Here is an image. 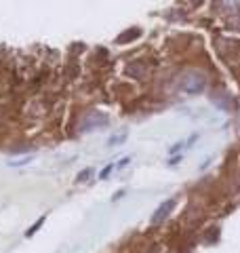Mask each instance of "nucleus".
<instances>
[{
    "mask_svg": "<svg viewBox=\"0 0 240 253\" xmlns=\"http://www.w3.org/2000/svg\"><path fill=\"white\" fill-rule=\"evenodd\" d=\"M206 86V76L200 72H188L186 76L179 81V89L186 95H198L202 93Z\"/></svg>",
    "mask_w": 240,
    "mask_h": 253,
    "instance_id": "1",
    "label": "nucleus"
},
{
    "mask_svg": "<svg viewBox=\"0 0 240 253\" xmlns=\"http://www.w3.org/2000/svg\"><path fill=\"white\" fill-rule=\"evenodd\" d=\"M108 125V116L99 112V110H91V112H86L82 118H80V125L78 129L80 133H86V131H95V129H101V126Z\"/></svg>",
    "mask_w": 240,
    "mask_h": 253,
    "instance_id": "2",
    "label": "nucleus"
},
{
    "mask_svg": "<svg viewBox=\"0 0 240 253\" xmlns=\"http://www.w3.org/2000/svg\"><path fill=\"white\" fill-rule=\"evenodd\" d=\"M173 207H175V201L173 199H169V201H164L162 205H160V207L156 209V213L154 215H152V224H160V221H162L166 215H169V213L173 211Z\"/></svg>",
    "mask_w": 240,
    "mask_h": 253,
    "instance_id": "3",
    "label": "nucleus"
},
{
    "mask_svg": "<svg viewBox=\"0 0 240 253\" xmlns=\"http://www.w3.org/2000/svg\"><path fill=\"white\" fill-rule=\"evenodd\" d=\"M137 36H141V30H129V32H124V34H120L118 36V42H126V41H133V38H137Z\"/></svg>",
    "mask_w": 240,
    "mask_h": 253,
    "instance_id": "4",
    "label": "nucleus"
},
{
    "mask_svg": "<svg viewBox=\"0 0 240 253\" xmlns=\"http://www.w3.org/2000/svg\"><path fill=\"white\" fill-rule=\"evenodd\" d=\"M223 9H236V6H240V0H219Z\"/></svg>",
    "mask_w": 240,
    "mask_h": 253,
    "instance_id": "5",
    "label": "nucleus"
},
{
    "mask_svg": "<svg viewBox=\"0 0 240 253\" xmlns=\"http://www.w3.org/2000/svg\"><path fill=\"white\" fill-rule=\"evenodd\" d=\"M126 137V133H118V135H114V137H110V146H118L120 141H122Z\"/></svg>",
    "mask_w": 240,
    "mask_h": 253,
    "instance_id": "6",
    "label": "nucleus"
},
{
    "mask_svg": "<svg viewBox=\"0 0 240 253\" xmlns=\"http://www.w3.org/2000/svg\"><path fill=\"white\" fill-rule=\"evenodd\" d=\"M91 175V169H84L82 173H80V175H78V181H84L86 177H89Z\"/></svg>",
    "mask_w": 240,
    "mask_h": 253,
    "instance_id": "7",
    "label": "nucleus"
},
{
    "mask_svg": "<svg viewBox=\"0 0 240 253\" xmlns=\"http://www.w3.org/2000/svg\"><path fill=\"white\" fill-rule=\"evenodd\" d=\"M110 171H112V165H110V167H106V169H103V171H101V177H103V179H106V177L110 175Z\"/></svg>",
    "mask_w": 240,
    "mask_h": 253,
    "instance_id": "8",
    "label": "nucleus"
},
{
    "mask_svg": "<svg viewBox=\"0 0 240 253\" xmlns=\"http://www.w3.org/2000/svg\"><path fill=\"white\" fill-rule=\"evenodd\" d=\"M129 161H131V158H122V161H120V165H118V167H124V165H129Z\"/></svg>",
    "mask_w": 240,
    "mask_h": 253,
    "instance_id": "9",
    "label": "nucleus"
}]
</instances>
